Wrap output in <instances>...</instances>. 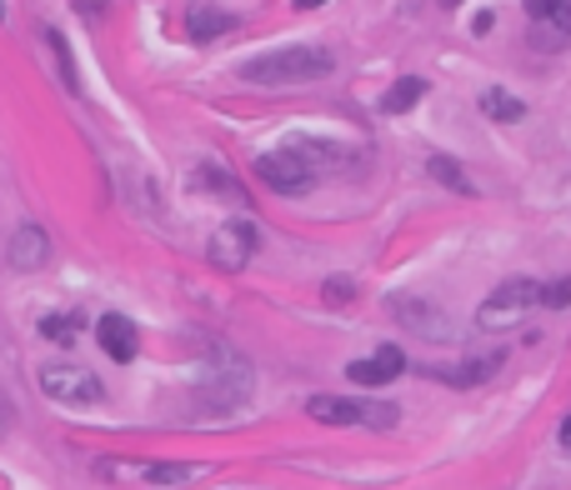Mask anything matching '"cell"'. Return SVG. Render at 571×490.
I'll return each instance as SVG.
<instances>
[{"label":"cell","instance_id":"1","mask_svg":"<svg viewBox=\"0 0 571 490\" xmlns=\"http://www.w3.org/2000/svg\"><path fill=\"white\" fill-rule=\"evenodd\" d=\"M336 70V56L326 46H286V50H266V56L241 66V81L250 85H311L326 81Z\"/></svg>","mask_w":571,"mask_h":490},{"label":"cell","instance_id":"2","mask_svg":"<svg viewBox=\"0 0 571 490\" xmlns=\"http://www.w3.org/2000/svg\"><path fill=\"white\" fill-rule=\"evenodd\" d=\"M95 476L101 480H131V486H186V480L206 476V466H190V460H131V455H101L95 460Z\"/></svg>","mask_w":571,"mask_h":490},{"label":"cell","instance_id":"3","mask_svg":"<svg viewBox=\"0 0 571 490\" xmlns=\"http://www.w3.org/2000/svg\"><path fill=\"white\" fill-rule=\"evenodd\" d=\"M256 175H261V180L276 190V196H306V190L316 186L322 165L311 161V155L301 151L296 140H291L286 151H266V155H256Z\"/></svg>","mask_w":571,"mask_h":490},{"label":"cell","instance_id":"4","mask_svg":"<svg viewBox=\"0 0 571 490\" xmlns=\"http://www.w3.org/2000/svg\"><path fill=\"white\" fill-rule=\"evenodd\" d=\"M532 305H541V280L532 276H512V280H501L497 291L481 301V311H476V326L481 330H506L516 326Z\"/></svg>","mask_w":571,"mask_h":490},{"label":"cell","instance_id":"5","mask_svg":"<svg viewBox=\"0 0 571 490\" xmlns=\"http://www.w3.org/2000/svg\"><path fill=\"white\" fill-rule=\"evenodd\" d=\"M40 390H46V400H56V406H101V400H106L101 375L75 365V361L40 365Z\"/></svg>","mask_w":571,"mask_h":490},{"label":"cell","instance_id":"6","mask_svg":"<svg viewBox=\"0 0 571 490\" xmlns=\"http://www.w3.org/2000/svg\"><path fill=\"white\" fill-rule=\"evenodd\" d=\"M386 311H392L406 330H417L421 340H436V346H452L456 340V320L441 311L436 301H427V295H392Z\"/></svg>","mask_w":571,"mask_h":490},{"label":"cell","instance_id":"7","mask_svg":"<svg viewBox=\"0 0 571 490\" xmlns=\"http://www.w3.org/2000/svg\"><path fill=\"white\" fill-rule=\"evenodd\" d=\"M256 245H261V231L250 221H226L215 225L211 245H206V256H211L215 270H226V276H236V270L250 266V256H256Z\"/></svg>","mask_w":571,"mask_h":490},{"label":"cell","instance_id":"8","mask_svg":"<svg viewBox=\"0 0 571 490\" xmlns=\"http://www.w3.org/2000/svg\"><path fill=\"white\" fill-rule=\"evenodd\" d=\"M95 340H101V350H106L116 365H131L136 355H141V330H136V320H126V315H101L95 320Z\"/></svg>","mask_w":571,"mask_h":490},{"label":"cell","instance_id":"9","mask_svg":"<svg viewBox=\"0 0 571 490\" xmlns=\"http://www.w3.org/2000/svg\"><path fill=\"white\" fill-rule=\"evenodd\" d=\"M346 375L357 385H392L396 375H406V355H401V346H381L376 355L346 365Z\"/></svg>","mask_w":571,"mask_h":490},{"label":"cell","instance_id":"10","mask_svg":"<svg viewBox=\"0 0 571 490\" xmlns=\"http://www.w3.org/2000/svg\"><path fill=\"white\" fill-rule=\"evenodd\" d=\"M5 260H11L15 270H40L50 260V235L40 231V225H15L11 245H5Z\"/></svg>","mask_w":571,"mask_h":490},{"label":"cell","instance_id":"11","mask_svg":"<svg viewBox=\"0 0 571 490\" xmlns=\"http://www.w3.org/2000/svg\"><path fill=\"white\" fill-rule=\"evenodd\" d=\"M226 31H236V15L211 5V0H196L186 11V35L196 46H206V40H215V35H226Z\"/></svg>","mask_w":571,"mask_h":490},{"label":"cell","instance_id":"12","mask_svg":"<svg viewBox=\"0 0 571 490\" xmlns=\"http://www.w3.org/2000/svg\"><path fill=\"white\" fill-rule=\"evenodd\" d=\"M306 416L322 420V425H361V406H357V400H336V396L306 400Z\"/></svg>","mask_w":571,"mask_h":490},{"label":"cell","instance_id":"13","mask_svg":"<svg viewBox=\"0 0 571 490\" xmlns=\"http://www.w3.org/2000/svg\"><path fill=\"white\" fill-rule=\"evenodd\" d=\"M501 350H481V355H466V365H456V371H441V381H456V385H476V381H487V375L501 371Z\"/></svg>","mask_w":571,"mask_h":490},{"label":"cell","instance_id":"14","mask_svg":"<svg viewBox=\"0 0 571 490\" xmlns=\"http://www.w3.org/2000/svg\"><path fill=\"white\" fill-rule=\"evenodd\" d=\"M427 91H431V85L421 81V75H401L392 91L381 95V110H386V116H401V110H411L417 101H427Z\"/></svg>","mask_w":571,"mask_h":490},{"label":"cell","instance_id":"15","mask_svg":"<svg viewBox=\"0 0 571 490\" xmlns=\"http://www.w3.org/2000/svg\"><path fill=\"white\" fill-rule=\"evenodd\" d=\"M190 186H196V190H215V196H226V200H236V206H246V190H241V180H231V175L221 171V165H211V161L190 175Z\"/></svg>","mask_w":571,"mask_h":490},{"label":"cell","instance_id":"16","mask_svg":"<svg viewBox=\"0 0 571 490\" xmlns=\"http://www.w3.org/2000/svg\"><path fill=\"white\" fill-rule=\"evenodd\" d=\"M481 110H487L491 120H506V126H512V120H526V105L516 101L512 91H501V85L497 91H481Z\"/></svg>","mask_w":571,"mask_h":490},{"label":"cell","instance_id":"17","mask_svg":"<svg viewBox=\"0 0 571 490\" xmlns=\"http://www.w3.org/2000/svg\"><path fill=\"white\" fill-rule=\"evenodd\" d=\"M427 171L436 175V180H441V186H446V190H456V196H476V190H471V180H466V175H462V165H452V161H446V155H431V161H427Z\"/></svg>","mask_w":571,"mask_h":490},{"label":"cell","instance_id":"18","mask_svg":"<svg viewBox=\"0 0 571 490\" xmlns=\"http://www.w3.org/2000/svg\"><path fill=\"white\" fill-rule=\"evenodd\" d=\"M40 336H50V340H75V336H81V315L50 311L46 320H40Z\"/></svg>","mask_w":571,"mask_h":490},{"label":"cell","instance_id":"19","mask_svg":"<svg viewBox=\"0 0 571 490\" xmlns=\"http://www.w3.org/2000/svg\"><path fill=\"white\" fill-rule=\"evenodd\" d=\"M361 425H371V431H392L396 425V406H386V400H366V406H361Z\"/></svg>","mask_w":571,"mask_h":490},{"label":"cell","instance_id":"20","mask_svg":"<svg viewBox=\"0 0 571 490\" xmlns=\"http://www.w3.org/2000/svg\"><path fill=\"white\" fill-rule=\"evenodd\" d=\"M541 305L547 311H561V305H571V276H557L541 285Z\"/></svg>","mask_w":571,"mask_h":490},{"label":"cell","instance_id":"21","mask_svg":"<svg viewBox=\"0 0 571 490\" xmlns=\"http://www.w3.org/2000/svg\"><path fill=\"white\" fill-rule=\"evenodd\" d=\"M46 40H50V50L60 56V70H66V85L75 91V60H71V50H66V35H60V31H46Z\"/></svg>","mask_w":571,"mask_h":490},{"label":"cell","instance_id":"22","mask_svg":"<svg viewBox=\"0 0 571 490\" xmlns=\"http://www.w3.org/2000/svg\"><path fill=\"white\" fill-rule=\"evenodd\" d=\"M351 295H357V285H351V276H331L326 280V301H351Z\"/></svg>","mask_w":571,"mask_h":490},{"label":"cell","instance_id":"23","mask_svg":"<svg viewBox=\"0 0 571 490\" xmlns=\"http://www.w3.org/2000/svg\"><path fill=\"white\" fill-rule=\"evenodd\" d=\"M551 35H557V40H571V0H561L557 5V15H551Z\"/></svg>","mask_w":571,"mask_h":490},{"label":"cell","instance_id":"24","mask_svg":"<svg viewBox=\"0 0 571 490\" xmlns=\"http://www.w3.org/2000/svg\"><path fill=\"white\" fill-rule=\"evenodd\" d=\"M522 5H526V15H532V21H541V25H547L551 15H557V5H561V0H522Z\"/></svg>","mask_w":571,"mask_h":490},{"label":"cell","instance_id":"25","mask_svg":"<svg viewBox=\"0 0 571 490\" xmlns=\"http://www.w3.org/2000/svg\"><path fill=\"white\" fill-rule=\"evenodd\" d=\"M471 31H476V35H487V31H491V11H476V21H471Z\"/></svg>","mask_w":571,"mask_h":490},{"label":"cell","instance_id":"26","mask_svg":"<svg viewBox=\"0 0 571 490\" xmlns=\"http://www.w3.org/2000/svg\"><path fill=\"white\" fill-rule=\"evenodd\" d=\"M561 451H567V455H571V416H567V420H561Z\"/></svg>","mask_w":571,"mask_h":490},{"label":"cell","instance_id":"27","mask_svg":"<svg viewBox=\"0 0 571 490\" xmlns=\"http://www.w3.org/2000/svg\"><path fill=\"white\" fill-rule=\"evenodd\" d=\"M316 5H326V0H296V11H316Z\"/></svg>","mask_w":571,"mask_h":490},{"label":"cell","instance_id":"28","mask_svg":"<svg viewBox=\"0 0 571 490\" xmlns=\"http://www.w3.org/2000/svg\"><path fill=\"white\" fill-rule=\"evenodd\" d=\"M0 21H5V0H0Z\"/></svg>","mask_w":571,"mask_h":490}]
</instances>
